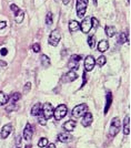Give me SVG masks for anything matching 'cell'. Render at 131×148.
<instances>
[{
	"mask_svg": "<svg viewBox=\"0 0 131 148\" xmlns=\"http://www.w3.org/2000/svg\"><path fill=\"white\" fill-rule=\"evenodd\" d=\"M88 2H89V0H77L76 10H77V16L79 18H83L87 7H88Z\"/></svg>",
	"mask_w": 131,
	"mask_h": 148,
	"instance_id": "cell-1",
	"label": "cell"
},
{
	"mask_svg": "<svg viewBox=\"0 0 131 148\" xmlns=\"http://www.w3.org/2000/svg\"><path fill=\"white\" fill-rule=\"evenodd\" d=\"M120 127H121V122H120L119 117H113L111 121V124H110V132H109L110 137H115L120 131Z\"/></svg>",
	"mask_w": 131,
	"mask_h": 148,
	"instance_id": "cell-2",
	"label": "cell"
},
{
	"mask_svg": "<svg viewBox=\"0 0 131 148\" xmlns=\"http://www.w3.org/2000/svg\"><path fill=\"white\" fill-rule=\"evenodd\" d=\"M67 114H68V108L65 104H60L56 109H53V116L56 121H61Z\"/></svg>",
	"mask_w": 131,
	"mask_h": 148,
	"instance_id": "cell-3",
	"label": "cell"
},
{
	"mask_svg": "<svg viewBox=\"0 0 131 148\" xmlns=\"http://www.w3.org/2000/svg\"><path fill=\"white\" fill-rule=\"evenodd\" d=\"M88 112V106L86 104H79L77 106H74V108L72 109V117L74 118H80L84 115V113Z\"/></svg>",
	"mask_w": 131,
	"mask_h": 148,
	"instance_id": "cell-4",
	"label": "cell"
},
{
	"mask_svg": "<svg viewBox=\"0 0 131 148\" xmlns=\"http://www.w3.org/2000/svg\"><path fill=\"white\" fill-rule=\"evenodd\" d=\"M61 39V34L58 30H53L49 35V44L52 47H57Z\"/></svg>",
	"mask_w": 131,
	"mask_h": 148,
	"instance_id": "cell-5",
	"label": "cell"
},
{
	"mask_svg": "<svg viewBox=\"0 0 131 148\" xmlns=\"http://www.w3.org/2000/svg\"><path fill=\"white\" fill-rule=\"evenodd\" d=\"M41 113L43 114L45 119H50L52 116H53V107L50 103H46L43 106H42V111Z\"/></svg>",
	"mask_w": 131,
	"mask_h": 148,
	"instance_id": "cell-6",
	"label": "cell"
},
{
	"mask_svg": "<svg viewBox=\"0 0 131 148\" xmlns=\"http://www.w3.org/2000/svg\"><path fill=\"white\" fill-rule=\"evenodd\" d=\"M96 65V60L92 55H87L86 60H84V70L86 72H90L95 69Z\"/></svg>",
	"mask_w": 131,
	"mask_h": 148,
	"instance_id": "cell-7",
	"label": "cell"
},
{
	"mask_svg": "<svg viewBox=\"0 0 131 148\" xmlns=\"http://www.w3.org/2000/svg\"><path fill=\"white\" fill-rule=\"evenodd\" d=\"M80 60H81V57L78 55V54L71 55L69 59V62H68V67L71 69V70H78V64H79Z\"/></svg>",
	"mask_w": 131,
	"mask_h": 148,
	"instance_id": "cell-8",
	"label": "cell"
},
{
	"mask_svg": "<svg viewBox=\"0 0 131 148\" xmlns=\"http://www.w3.org/2000/svg\"><path fill=\"white\" fill-rule=\"evenodd\" d=\"M91 28H92V25H91V17H86L80 23V29H81V31L83 33H89Z\"/></svg>",
	"mask_w": 131,
	"mask_h": 148,
	"instance_id": "cell-9",
	"label": "cell"
},
{
	"mask_svg": "<svg viewBox=\"0 0 131 148\" xmlns=\"http://www.w3.org/2000/svg\"><path fill=\"white\" fill-rule=\"evenodd\" d=\"M78 77V74L76 73L74 71H69L68 73H66L63 76H62V82L63 83H69L72 82L74 80H77Z\"/></svg>",
	"mask_w": 131,
	"mask_h": 148,
	"instance_id": "cell-10",
	"label": "cell"
},
{
	"mask_svg": "<svg viewBox=\"0 0 131 148\" xmlns=\"http://www.w3.org/2000/svg\"><path fill=\"white\" fill-rule=\"evenodd\" d=\"M92 121H93V116H92V114L89 113V112H86L84 115H83V118H82V121H81V125L82 126H84V127H88V126H90L91 125Z\"/></svg>",
	"mask_w": 131,
	"mask_h": 148,
	"instance_id": "cell-11",
	"label": "cell"
},
{
	"mask_svg": "<svg viewBox=\"0 0 131 148\" xmlns=\"http://www.w3.org/2000/svg\"><path fill=\"white\" fill-rule=\"evenodd\" d=\"M32 134H33L32 126L28 123L27 125H26L25 129H24V135H22V136H24V139L30 140L31 139V137H32Z\"/></svg>",
	"mask_w": 131,
	"mask_h": 148,
	"instance_id": "cell-12",
	"label": "cell"
},
{
	"mask_svg": "<svg viewBox=\"0 0 131 148\" xmlns=\"http://www.w3.org/2000/svg\"><path fill=\"white\" fill-rule=\"evenodd\" d=\"M11 131H12V125H11V124L5 125V126L2 127V129H1V134H0L1 138H2V139H6L9 136V134L11 133Z\"/></svg>",
	"mask_w": 131,
	"mask_h": 148,
	"instance_id": "cell-13",
	"label": "cell"
},
{
	"mask_svg": "<svg viewBox=\"0 0 131 148\" xmlns=\"http://www.w3.org/2000/svg\"><path fill=\"white\" fill-rule=\"evenodd\" d=\"M58 140L61 141V143H69V141L72 140V136L69 133H60L58 135Z\"/></svg>",
	"mask_w": 131,
	"mask_h": 148,
	"instance_id": "cell-14",
	"label": "cell"
},
{
	"mask_svg": "<svg viewBox=\"0 0 131 148\" xmlns=\"http://www.w3.org/2000/svg\"><path fill=\"white\" fill-rule=\"evenodd\" d=\"M76 125H77V123L74 122V121H72V119H69L68 122H66L63 125H62V127H63V129H65L67 133L69 132H72L74 129V127H76Z\"/></svg>",
	"mask_w": 131,
	"mask_h": 148,
	"instance_id": "cell-15",
	"label": "cell"
},
{
	"mask_svg": "<svg viewBox=\"0 0 131 148\" xmlns=\"http://www.w3.org/2000/svg\"><path fill=\"white\" fill-rule=\"evenodd\" d=\"M123 134L129 135L130 134V116H126L123 121Z\"/></svg>",
	"mask_w": 131,
	"mask_h": 148,
	"instance_id": "cell-16",
	"label": "cell"
},
{
	"mask_svg": "<svg viewBox=\"0 0 131 148\" xmlns=\"http://www.w3.org/2000/svg\"><path fill=\"white\" fill-rule=\"evenodd\" d=\"M42 111V105L40 103H36L31 108V115L32 116H39Z\"/></svg>",
	"mask_w": 131,
	"mask_h": 148,
	"instance_id": "cell-17",
	"label": "cell"
},
{
	"mask_svg": "<svg viewBox=\"0 0 131 148\" xmlns=\"http://www.w3.org/2000/svg\"><path fill=\"white\" fill-rule=\"evenodd\" d=\"M79 29H80V23H79L78 21L71 20V21L69 22V30H70L71 32H76V31H78Z\"/></svg>",
	"mask_w": 131,
	"mask_h": 148,
	"instance_id": "cell-18",
	"label": "cell"
},
{
	"mask_svg": "<svg viewBox=\"0 0 131 148\" xmlns=\"http://www.w3.org/2000/svg\"><path fill=\"white\" fill-rule=\"evenodd\" d=\"M109 48V43L107 40H101V41L98 43V50L101 52V53H103V52H106L107 50Z\"/></svg>",
	"mask_w": 131,
	"mask_h": 148,
	"instance_id": "cell-19",
	"label": "cell"
},
{
	"mask_svg": "<svg viewBox=\"0 0 131 148\" xmlns=\"http://www.w3.org/2000/svg\"><path fill=\"white\" fill-rule=\"evenodd\" d=\"M111 103H112V94H111V92H108L107 93V102H106V107H105V114L108 113V111H109V108L111 106Z\"/></svg>",
	"mask_w": 131,
	"mask_h": 148,
	"instance_id": "cell-20",
	"label": "cell"
},
{
	"mask_svg": "<svg viewBox=\"0 0 131 148\" xmlns=\"http://www.w3.org/2000/svg\"><path fill=\"white\" fill-rule=\"evenodd\" d=\"M127 41L129 43V33H127V32L120 33V35H119V38H118V43L123 44L124 42H127Z\"/></svg>",
	"mask_w": 131,
	"mask_h": 148,
	"instance_id": "cell-21",
	"label": "cell"
},
{
	"mask_svg": "<svg viewBox=\"0 0 131 148\" xmlns=\"http://www.w3.org/2000/svg\"><path fill=\"white\" fill-rule=\"evenodd\" d=\"M24 17H25V12L21 9H19L16 12V16H15V20H16L17 23H21L22 20H24Z\"/></svg>",
	"mask_w": 131,
	"mask_h": 148,
	"instance_id": "cell-22",
	"label": "cell"
},
{
	"mask_svg": "<svg viewBox=\"0 0 131 148\" xmlns=\"http://www.w3.org/2000/svg\"><path fill=\"white\" fill-rule=\"evenodd\" d=\"M115 33H117V30H115V28L113 27V25H107L106 27V34L108 35V37L112 38Z\"/></svg>",
	"mask_w": 131,
	"mask_h": 148,
	"instance_id": "cell-23",
	"label": "cell"
},
{
	"mask_svg": "<svg viewBox=\"0 0 131 148\" xmlns=\"http://www.w3.org/2000/svg\"><path fill=\"white\" fill-rule=\"evenodd\" d=\"M40 62L41 64H42V66L43 67H48V66L50 65V59L48 55H46V54H42L40 58Z\"/></svg>",
	"mask_w": 131,
	"mask_h": 148,
	"instance_id": "cell-24",
	"label": "cell"
},
{
	"mask_svg": "<svg viewBox=\"0 0 131 148\" xmlns=\"http://www.w3.org/2000/svg\"><path fill=\"white\" fill-rule=\"evenodd\" d=\"M9 97L3 93V92H0V106L1 105H3V104H6L7 102H8Z\"/></svg>",
	"mask_w": 131,
	"mask_h": 148,
	"instance_id": "cell-25",
	"label": "cell"
},
{
	"mask_svg": "<svg viewBox=\"0 0 131 148\" xmlns=\"http://www.w3.org/2000/svg\"><path fill=\"white\" fill-rule=\"evenodd\" d=\"M46 23L47 25H52L53 23V16H52V12H48L47 13V17H46Z\"/></svg>",
	"mask_w": 131,
	"mask_h": 148,
	"instance_id": "cell-26",
	"label": "cell"
},
{
	"mask_svg": "<svg viewBox=\"0 0 131 148\" xmlns=\"http://www.w3.org/2000/svg\"><path fill=\"white\" fill-rule=\"evenodd\" d=\"M106 62H107V59H106L105 55H100V57L98 58V60H96V63H97L99 66L105 65V64H106Z\"/></svg>",
	"mask_w": 131,
	"mask_h": 148,
	"instance_id": "cell-27",
	"label": "cell"
},
{
	"mask_svg": "<svg viewBox=\"0 0 131 148\" xmlns=\"http://www.w3.org/2000/svg\"><path fill=\"white\" fill-rule=\"evenodd\" d=\"M88 44H89V47L91 49H93L96 47V38H95V35H90L88 38Z\"/></svg>",
	"mask_w": 131,
	"mask_h": 148,
	"instance_id": "cell-28",
	"label": "cell"
},
{
	"mask_svg": "<svg viewBox=\"0 0 131 148\" xmlns=\"http://www.w3.org/2000/svg\"><path fill=\"white\" fill-rule=\"evenodd\" d=\"M20 97H21V94H20V93H15V94L10 97V102H11V104H15L17 101H19V99H20Z\"/></svg>",
	"mask_w": 131,
	"mask_h": 148,
	"instance_id": "cell-29",
	"label": "cell"
},
{
	"mask_svg": "<svg viewBox=\"0 0 131 148\" xmlns=\"http://www.w3.org/2000/svg\"><path fill=\"white\" fill-rule=\"evenodd\" d=\"M48 145V139L47 138H45V137H42L41 139H39V141H38V146L40 148H43L46 147Z\"/></svg>",
	"mask_w": 131,
	"mask_h": 148,
	"instance_id": "cell-30",
	"label": "cell"
},
{
	"mask_svg": "<svg viewBox=\"0 0 131 148\" xmlns=\"http://www.w3.org/2000/svg\"><path fill=\"white\" fill-rule=\"evenodd\" d=\"M91 25L95 28V29H97L98 28V25H99V21H98V19L97 18H91Z\"/></svg>",
	"mask_w": 131,
	"mask_h": 148,
	"instance_id": "cell-31",
	"label": "cell"
},
{
	"mask_svg": "<svg viewBox=\"0 0 131 148\" xmlns=\"http://www.w3.org/2000/svg\"><path fill=\"white\" fill-rule=\"evenodd\" d=\"M17 108H18V107H17L16 104H10L9 106L6 107V112H11V111H15Z\"/></svg>",
	"mask_w": 131,
	"mask_h": 148,
	"instance_id": "cell-32",
	"label": "cell"
},
{
	"mask_svg": "<svg viewBox=\"0 0 131 148\" xmlns=\"http://www.w3.org/2000/svg\"><path fill=\"white\" fill-rule=\"evenodd\" d=\"M30 89H31V83L30 82L26 83L25 87H24V92H25V93H28V92L30 91Z\"/></svg>",
	"mask_w": 131,
	"mask_h": 148,
	"instance_id": "cell-33",
	"label": "cell"
},
{
	"mask_svg": "<svg viewBox=\"0 0 131 148\" xmlns=\"http://www.w3.org/2000/svg\"><path fill=\"white\" fill-rule=\"evenodd\" d=\"M32 50L36 53H38V52L40 51V45H39V43H34L32 45Z\"/></svg>",
	"mask_w": 131,
	"mask_h": 148,
	"instance_id": "cell-34",
	"label": "cell"
},
{
	"mask_svg": "<svg viewBox=\"0 0 131 148\" xmlns=\"http://www.w3.org/2000/svg\"><path fill=\"white\" fill-rule=\"evenodd\" d=\"M16 146L17 147H20L21 146V136L20 135H18L16 137Z\"/></svg>",
	"mask_w": 131,
	"mask_h": 148,
	"instance_id": "cell-35",
	"label": "cell"
},
{
	"mask_svg": "<svg viewBox=\"0 0 131 148\" xmlns=\"http://www.w3.org/2000/svg\"><path fill=\"white\" fill-rule=\"evenodd\" d=\"M10 9H11V10H12V11L16 13L17 11L19 10V7H18V6H16V5H10Z\"/></svg>",
	"mask_w": 131,
	"mask_h": 148,
	"instance_id": "cell-36",
	"label": "cell"
},
{
	"mask_svg": "<svg viewBox=\"0 0 131 148\" xmlns=\"http://www.w3.org/2000/svg\"><path fill=\"white\" fill-rule=\"evenodd\" d=\"M6 25H7V22H6V21H0V30L5 29Z\"/></svg>",
	"mask_w": 131,
	"mask_h": 148,
	"instance_id": "cell-37",
	"label": "cell"
},
{
	"mask_svg": "<svg viewBox=\"0 0 131 148\" xmlns=\"http://www.w3.org/2000/svg\"><path fill=\"white\" fill-rule=\"evenodd\" d=\"M0 53H1V55H7L8 54V50L6 49V48H3V49H1Z\"/></svg>",
	"mask_w": 131,
	"mask_h": 148,
	"instance_id": "cell-38",
	"label": "cell"
},
{
	"mask_svg": "<svg viewBox=\"0 0 131 148\" xmlns=\"http://www.w3.org/2000/svg\"><path fill=\"white\" fill-rule=\"evenodd\" d=\"M82 77H83V81H82V86H83V85L86 84V82H87V75H86V72H83Z\"/></svg>",
	"mask_w": 131,
	"mask_h": 148,
	"instance_id": "cell-39",
	"label": "cell"
},
{
	"mask_svg": "<svg viewBox=\"0 0 131 148\" xmlns=\"http://www.w3.org/2000/svg\"><path fill=\"white\" fill-rule=\"evenodd\" d=\"M39 117H40V116H39ZM45 121H46V119H45V117H43V118H42V117L39 118V123H40L41 125H46V122H45Z\"/></svg>",
	"mask_w": 131,
	"mask_h": 148,
	"instance_id": "cell-40",
	"label": "cell"
},
{
	"mask_svg": "<svg viewBox=\"0 0 131 148\" xmlns=\"http://www.w3.org/2000/svg\"><path fill=\"white\" fill-rule=\"evenodd\" d=\"M0 66H2V67H3V66H7V63H6L5 61H1V60H0Z\"/></svg>",
	"mask_w": 131,
	"mask_h": 148,
	"instance_id": "cell-41",
	"label": "cell"
},
{
	"mask_svg": "<svg viewBox=\"0 0 131 148\" xmlns=\"http://www.w3.org/2000/svg\"><path fill=\"white\" fill-rule=\"evenodd\" d=\"M48 147L47 148H56V146H55V144H49V145H47Z\"/></svg>",
	"mask_w": 131,
	"mask_h": 148,
	"instance_id": "cell-42",
	"label": "cell"
},
{
	"mask_svg": "<svg viewBox=\"0 0 131 148\" xmlns=\"http://www.w3.org/2000/svg\"><path fill=\"white\" fill-rule=\"evenodd\" d=\"M62 1H63V3H65V5L69 3V0H62Z\"/></svg>",
	"mask_w": 131,
	"mask_h": 148,
	"instance_id": "cell-43",
	"label": "cell"
},
{
	"mask_svg": "<svg viewBox=\"0 0 131 148\" xmlns=\"http://www.w3.org/2000/svg\"><path fill=\"white\" fill-rule=\"evenodd\" d=\"M25 148H32V146H31V145H26Z\"/></svg>",
	"mask_w": 131,
	"mask_h": 148,
	"instance_id": "cell-44",
	"label": "cell"
},
{
	"mask_svg": "<svg viewBox=\"0 0 131 148\" xmlns=\"http://www.w3.org/2000/svg\"><path fill=\"white\" fill-rule=\"evenodd\" d=\"M93 2H95V5L97 6V0H93Z\"/></svg>",
	"mask_w": 131,
	"mask_h": 148,
	"instance_id": "cell-45",
	"label": "cell"
},
{
	"mask_svg": "<svg viewBox=\"0 0 131 148\" xmlns=\"http://www.w3.org/2000/svg\"><path fill=\"white\" fill-rule=\"evenodd\" d=\"M128 3H130V0H128Z\"/></svg>",
	"mask_w": 131,
	"mask_h": 148,
	"instance_id": "cell-46",
	"label": "cell"
},
{
	"mask_svg": "<svg viewBox=\"0 0 131 148\" xmlns=\"http://www.w3.org/2000/svg\"><path fill=\"white\" fill-rule=\"evenodd\" d=\"M16 148H20V147H16Z\"/></svg>",
	"mask_w": 131,
	"mask_h": 148,
	"instance_id": "cell-47",
	"label": "cell"
}]
</instances>
